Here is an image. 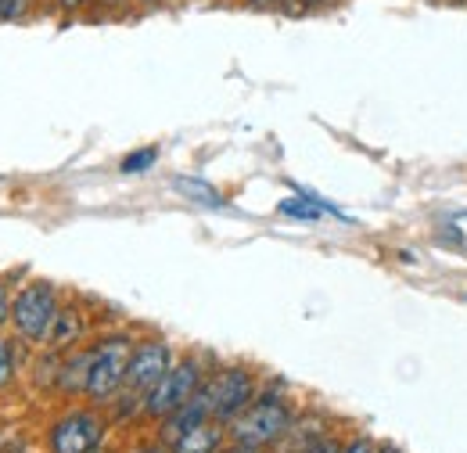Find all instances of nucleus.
Listing matches in <instances>:
<instances>
[{"mask_svg":"<svg viewBox=\"0 0 467 453\" xmlns=\"http://www.w3.org/2000/svg\"><path fill=\"white\" fill-rule=\"evenodd\" d=\"M288 428H292V410H288V403L266 396V399H259L255 406H248L241 417H234L231 436L237 447H255V450H263V447L277 443Z\"/></svg>","mask_w":467,"mask_h":453,"instance_id":"1","label":"nucleus"},{"mask_svg":"<svg viewBox=\"0 0 467 453\" xmlns=\"http://www.w3.org/2000/svg\"><path fill=\"white\" fill-rule=\"evenodd\" d=\"M58 317V299L51 284H26L11 302V321L29 342H47Z\"/></svg>","mask_w":467,"mask_h":453,"instance_id":"2","label":"nucleus"},{"mask_svg":"<svg viewBox=\"0 0 467 453\" xmlns=\"http://www.w3.org/2000/svg\"><path fill=\"white\" fill-rule=\"evenodd\" d=\"M130 356H133V345L130 339H105L94 349V360H90V374H87V396L90 399H109L116 396L119 389L126 385V367H130Z\"/></svg>","mask_w":467,"mask_h":453,"instance_id":"3","label":"nucleus"},{"mask_svg":"<svg viewBox=\"0 0 467 453\" xmlns=\"http://www.w3.org/2000/svg\"><path fill=\"white\" fill-rule=\"evenodd\" d=\"M198 385H202V371H198V363H176L170 367L166 374H162V382L144 396V414H151V417H170L173 410H180L187 399H194L198 393Z\"/></svg>","mask_w":467,"mask_h":453,"instance_id":"4","label":"nucleus"},{"mask_svg":"<svg viewBox=\"0 0 467 453\" xmlns=\"http://www.w3.org/2000/svg\"><path fill=\"white\" fill-rule=\"evenodd\" d=\"M202 393L209 399V417L223 425V421H234V417H241L248 410L255 385H252V374L248 371H237L234 367V371L216 374Z\"/></svg>","mask_w":467,"mask_h":453,"instance_id":"5","label":"nucleus"},{"mask_svg":"<svg viewBox=\"0 0 467 453\" xmlns=\"http://www.w3.org/2000/svg\"><path fill=\"white\" fill-rule=\"evenodd\" d=\"M105 439V421L90 410H76L51 428V453H94Z\"/></svg>","mask_w":467,"mask_h":453,"instance_id":"6","label":"nucleus"},{"mask_svg":"<svg viewBox=\"0 0 467 453\" xmlns=\"http://www.w3.org/2000/svg\"><path fill=\"white\" fill-rule=\"evenodd\" d=\"M170 371V345L166 342H140L126 367V385L133 393H151L162 374Z\"/></svg>","mask_w":467,"mask_h":453,"instance_id":"7","label":"nucleus"},{"mask_svg":"<svg viewBox=\"0 0 467 453\" xmlns=\"http://www.w3.org/2000/svg\"><path fill=\"white\" fill-rule=\"evenodd\" d=\"M202 421H209V399H205V393L198 389L194 399H187L180 410H173L170 417H162V439H166V443H176L183 432L198 428Z\"/></svg>","mask_w":467,"mask_h":453,"instance_id":"8","label":"nucleus"},{"mask_svg":"<svg viewBox=\"0 0 467 453\" xmlns=\"http://www.w3.org/2000/svg\"><path fill=\"white\" fill-rule=\"evenodd\" d=\"M220 443H223L220 425L202 421L198 428H191V432H183V436L176 439L173 453H216V450H220Z\"/></svg>","mask_w":467,"mask_h":453,"instance_id":"9","label":"nucleus"},{"mask_svg":"<svg viewBox=\"0 0 467 453\" xmlns=\"http://www.w3.org/2000/svg\"><path fill=\"white\" fill-rule=\"evenodd\" d=\"M285 216H292V220H320L324 213H335L327 202H320V198H313V195H295V198H285L281 205H277Z\"/></svg>","mask_w":467,"mask_h":453,"instance_id":"10","label":"nucleus"},{"mask_svg":"<svg viewBox=\"0 0 467 453\" xmlns=\"http://www.w3.org/2000/svg\"><path fill=\"white\" fill-rule=\"evenodd\" d=\"M90 360H94V353H83V356H76L72 363H65L61 367V378L58 385L65 393H76V389H87V374H90Z\"/></svg>","mask_w":467,"mask_h":453,"instance_id":"11","label":"nucleus"},{"mask_svg":"<svg viewBox=\"0 0 467 453\" xmlns=\"http://www.w3.org/2000/svg\"><path fill=\"white\" fill-rule=\"evenodd\" d=\"M79 332H83V321H79V313H72V310H58V317H55V328H51V345H68V342L79 339Z\"/></svg>","mask_w":467,"mask_h":453,"instance_id":"12","label":"nucleus"},{"mask_svg":"<svg viewBox=\"0 0 467 453\" xmlns=\"http://www.w3.org/2000/svg\"><path fill=\"white\" fill-rule=\"evenodd\" d=\"M176 191H180V195H187V198H194L198 205H213V209L227 205V202H223V195H220V191H213V187H209V184H202V180H176Z\"/></svg>","mask_w":467,"mask_h":453,"instance_id":"13","label":"nucleus"},{"mask_svg":"<svg viewBox=\"0 0 467 453\" xmlns=\"http://www.w3.org/2000/svg\"><path fill=\"white\" fill-rule=\"evenodd\" d=\"M159 163V148H144V152H133L122 159V173H144Z\"/></svg>","mask_w":467,"mask_h":453,"instance_id":"14","label":"nucleus"},{"mask_svg":"<svg viewBox=\"0 0 467 453\" xmlns=\"http://www.w3.org/2000/svg\"><path fill=\"white\" fill-rule=\"evenodd\" d=\"M11 374H15V349H11V342L0 339V389L11 382Z\"/></svg>","mask_w":467,"mask_h":453,"instance_id":"15","label":"nucleus"},{"mask_svg":"<svg viewBox=\"0 0 467 453\" xmlns=\"http://www.w3.org/2000/svg\"><path fill=\"white\" fill-rule=\"evenodd\" d=\"M26 7V0H0V18H15Z\"/></svg>","mask_w":467,"mask_h":453,"instance_id":"16","label":"nucleus"},{"mask_svg":"<svg viewBox=\"0 0 467 453\" xmlns=\"http://www.w3.org/2000/svg\"><path fill=\"white\" fill-rule=\"evenodd\" d=\"M302 453H338L335 443H327V439H320V443H313V447H306Z\"/></svg>","mask_w":467,"mask_h":453,"instance_id":"17","label":"nucleus"},{"mask_svg":"<svg viewBox=\"0 0 467 453\" xmlns=\"http://www.w3.org/2000/svg\"><path fill=\"white\" fill-rule=\"evenodd\" d=\"M338 453H374V450H370V443H367V439H352L349 447H346V450H338Z\"/></svg>","mask_w":467,"mask_h":453,"instance_id":"18","label":"nucleus"},{"mask_svg":"<svg viewBox=\"0 0 467 453\" xmlns=\"http://www.w3.org/2000/svg\"><path fill=\"white\" fill-rule=\"evenodd\" d=\"M7 313H11V306H7V291H4V284H0V324L7 321Z\"/></svg>","mask_w":467,"mask_h":453,"instance_id":"19","label":"nucleus"},{"mask_svg":"<svg viewBox=\"0 0 467 453\" xmlns=\"http://www.w3.org/2000/svg\"><path fill=\"white\" fill-rule=\"evenodd\" d=\"M227 453H259L255 447H234V450H227Z\"/></svg>","mask_w":467,"mask_h":453,"instance_id":"20","label":"nucleus"},{"mask_svg":"<svg viewBox=\"0 0 467 453\" xmlns=\"http://www.w3.org/2000/svg\"><path fill=\"white\" fill-rule=\"evenodd\" d=\"M248 4H255V7H270V4H277V0H248Z\"/></svg>","mask_w":467,"mask_h":453,"instance_id":"21","label":"nucleus"},{"mask_svg":"<svg viewBox=\"0 0 467 453\" xmlns=\"http://www.w3.org/2000/svg\"><path fill=\"white\" fill-rule=\"evenodd\" d=\"M306 4H335V0H306Z\"/></svg>","mask_w":467,"mask_h":453,"instance_id":"22","label":"nucleus"},{"mask_svg":"<svg viewBox=\"0 0 467 453\" xmlns=\"http://www.w3.org/2000/svg\"><path fill=\"white\" fill-rule=\"evenodd\" d=\"M137 453H162V450H137Z\"/></svg>","mask_w":467,"mask_h":453,"instance_id":"23","label":"nucleus"},{"mask_svg":"<svg viewBox=\"0 0 467 453\" xmlns=\"http://www.w3.org/2000/svg\"><path fill=\"white\" fill-rule=\"evenodd\" d=\"M381 453H400V450H392V447H389V450H381Z\"/></svg>","mask_w":467,"mask_h":453,"instance_id":"24","label":"nucleus"}]
</instances>
